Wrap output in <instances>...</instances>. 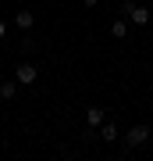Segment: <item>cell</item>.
Listing matches in <instances>:
<instances>
[{"mask_svg":"<svg viewBox=\"0 0 153 161\" xmlns=\"http://www.w3.org/2000/svg\"><path fill=\"white\" fill-rule=\"evenodd\" d=\"M150 140V125H132L125 132V147H142Z\"/></svg>","mask_w":153,"mask_h":161,"instance_id":"1","label":"cell"},{"mask_svg":"<svg viewBox=\"0 0 153 161\" xmlns=\"http://www.w3.org/2000/svg\"><path fill=\"white\" fill-rule=\"evenodd\" d=\"M14 82H22V86H32V82H36V68H32V64H18Z\"/></svg>","mask_w":153,"mask_h":161,"instance_id":"2","label":"cell"},{"mask_svg":"<svg viewBox=\"0 0 153 161\" xmlns=\"http://www.w3.org/2000/svg\"><path fill=\"white\" fill-rule=\"evenodd\" d=\"M125 18H128L132 25H146V22H150V11H146V7H139V4H132V11H128Z\"/></svg>","mask_w":153,"mask_h":161,"instance_id":"3","label":"cell"},{"mask_svg":"<svg viewBox=\"0 0 153 161\" xmlns=\"http://www.w3.org/2000/svg\"><path fill=\"white\" fill-rule=\"evenodd\" d=\"M32 22H36L32 11H18V14H14V25H18V29H25V32L32 29Z\"/></svg>","mask_w":153,"mask_h":161,"instance_id":"4","label":"cell"},{"mask_svg":"<svg viewBox=\"0 0 153 161\" xmlns=\"http://www.w3.org/2000/svg\"><path fill=\"white\" fill-rule=\"evenodd\" d=\"M85 122H89L93 129H96V125H103V108H89V111H85Z\"/></svg>","mask_w":153,"mask_h":161,"instance_id":"5","label":"cell"},{"mask_svg":"<svg viewBox=\"0 0 153 161\" xmlns=\"http://www.w3.org/2000/svg\"><path fill=\"white\" fill-rule=\"evenodd\" d=\"M110 36L114 40H125L128 36V22H110Z\"/></svg>","mask_w":153,"mask_h":161,"instance_id":"6","label":"cell"},{"mask_svg":"<svg viewBox=\"0 0 153 161\" xmlns=\"http://www.w3.org/2000/svg\"><path fill=\"white\" fill-rule=\"evenodd\" d=\"M121 132H118V125H100V140H107V143H114Z\"/></svg>","mask_w":153,"mask_h":161,"instance_id":"7","label":"cell"},{"mask_svg":"<svg viewBox=\"0 0 153 161\" xmlns=\"http://www.w3.org/2000/svg\"><path fill=\"white\" fill-rule=\"evenodd\" d=\"M14 90H18L14 82H0V97H4V100H11V97H14Z\"/></svg>","mask_w":153,"mask_h":161,"instance_id":"8","label":"cell"},{"mask_svg":"<svg viewBox=\"0 0 153 161\" xmlns=\"http://www.w3.org/2000/svg\"><path fill=\"white\" fill-rule=\"evenodd\" d=\"M4 36H7V25H4V22H0V40H4Z\"/></svg>","mask_w":153,"mask_h":161,"instance_id":"9","label":"cell"},{"mask_svg":"<svg viewBox=\"0 0 153 161\" xmlns=\"http://www.w3.org/2000/svg\"><path fill=\"white\" fill-rule=\"evenodd\" d=\"M96 4H100V0H85V7H96Z\"/></svg>","mask_w":153,"mask_h":161,"instance_id":"10","label":"cell"}]
</instances>
